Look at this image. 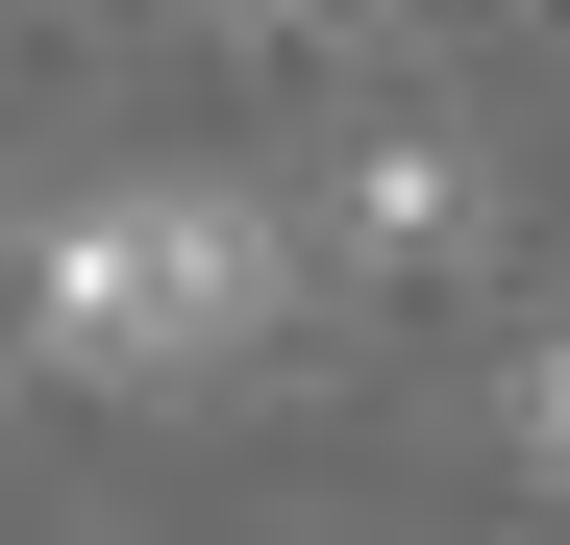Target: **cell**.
I'll list each match as a JSON object with an SVG mask.
<instances>
[{
	"mask_svg": "<svg viewBox=\"0 0 570 545\" xmlns=\"http://www.w3.org/2000/svg\"><path fill=\"white\" fill-rule=\"evenodd\" d=\"M26 323H50L75 397H199V373H248V347L298 323V248H273V199H224V174H125V199L50 224Z\"/></svg>",
	"mask_w": 570,
	"mask_h": 545,
	"instance_id": "obj_1",
	"label": "cell"
},
{
	"mask_svg": "<svg viewBox=\"0 0 570 545\" xmlns=\"http://www.w3.org/2000/svg\"><path fill=\"white\" fill-rule=\"evenodd\" d=\"M347 248H397V272L471 248V174H446V149H372V174H347Z\"/></svg>",
	"mask_w": 570,
	"mask_h": 545,
	"instance_id": "obj_2",
	"label": "cell"
},
{
	"mask_svg": "<svg viewBox=\"0 0 570 545\" xmlns=\"http://www.w3.org/2000/svg\"><path fill=\"white\" fill-rule=\"evenodd\" d=\"M521 422H546V472H570V323H546V373H521Z\"/></svg>",
	"mask_w": 570,
	"mask_h": 545,
	"instance_id": "obj_3",
	"label": "cell"
}]
</instances>
